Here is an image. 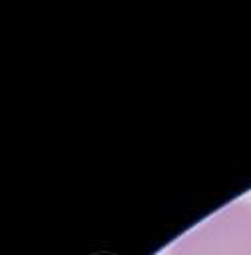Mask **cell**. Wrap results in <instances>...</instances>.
<instances>
[{
	"mask_svg": "<svg viewBox=\"0 0 251 255\" xmlns=\"http://www.w3.org/2000/svg\"><path fill=\"white\" fill-rule=\"evenodd\" d=\"M169 255H251V205L235 201L183 235Z\"/></svg>",
	"mask_w": 251,
	"mask_h": 255,
	"instance_id": "cell-1",
	"label": "cell"
}]
</instances>
